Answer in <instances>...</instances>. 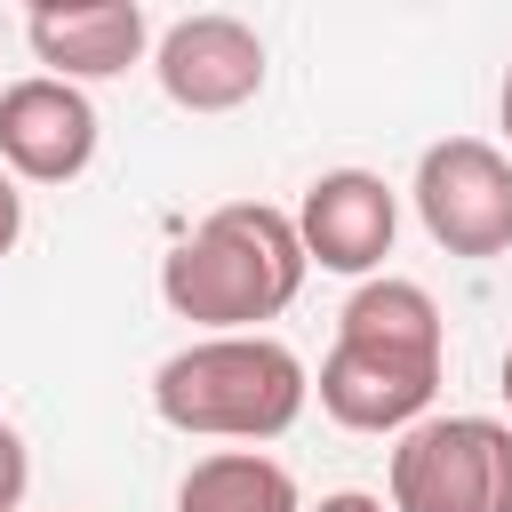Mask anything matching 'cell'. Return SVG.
I'll use <instances>...</instances> for the list:
<instances>
[{
  "label": "cell",
  "mask_w": 512,
  "mask_h": 512,
  "mask_svg": "<svg viewBox=\"0 0 512 512\" xmlns=\"http://www.w3.org/2000/svg\"><path fill=\"white\" fill-rule=\"evenodd\" d=\"M152 72H160L168 104H184V112H240L264 88V40L240 16H184L160 32Z\"/></svg>",
  "instance_id": "obj_7"
},
{
  "label": "cell",
  "mask_w": 512,
  "mask_h": 512,
  "mask_svg": "<svg viewBox=\"0 0 512 512\" xmlns=\"http://www.w3.org/2000/svg\"><path fill=\"white\" fill-rule=\"evenodd\" d=\"M504 400H512V352H504Z\"/></svg>",
  "instance_id": "obj_15"
},
{
  "label": "cell",
  "mask_w": 512,
  "mask_h": 512,
  "mask_svg": "<svg viewBox=\"0 0 512 512\" xmlns=\"http://www.w3.org/2000/svg\"><path fill=\"white\" fill-rule=\"evenodd\" d=\"M320 512H384V504L360 496V488H344V496H320Z\"/></svg>",
  "instance_id": "obj_13"
},
{
  "label": "cell",
  "mask_w": 512,
  "mask_h": 512,
  "mask_svg": "<svg viewBox=\"0 0 512 512\" xmlns=\"http://www.w3.org/2000/svg\"><path fill=\"white\" fill-rule=\"evenodd\" d=\"M24 40L56 80H112L144 56V8L136 0H72V8H32Z\"/></svg>",
  "instance_id": "obj_9"
},
{
  "label": "cell",
  "mask_w": 512,
  "mask_h": 512,
  "mask_svg": "<svg viewBox=\"0 0 512 512\" xmlns=\"http://www.w3.org/2000/svg\"><path fill=\"white\" fill-rule=\"evenodd\" d=\"M440 392V304L416 280H368L344 320L336 352L320 360V408L344 432H408Z\"/></svg>",
  "instance_id": "obj_1"
},
{
  "label": "cell",
  "mask_w": 512,
  "mask_h": 512,
  "mask_svg": "<svg viewBox=\"0 0 512 512\" xmlns=\"http://www.w3.org/2000/svg\"><path fill=\"white\" fill-rule=\"evenodd\" d=\"M16 232H24V200H16V176L0 168V256L16 248Z\"/></svg>",
  "instance_id": "obj_12"
},
{
  "label": "cell",
  "mask_w": 512,
  "mask_h": 512,
  "mask_svg": "<svg viewBox=\"0 0 512 512\" xmlns=\"http://www.w3.org/2000/svg\"><path fill=\"white\" fill-rule=\"evenodd\" d=\"M0 160L24 184H72L96 160V104L56 72L0 88Z\"/></svg>",
  "instance_id": "obj_6"
},
{
  "label": "cell",
  "mask_w": 512,
  "mask_h": 512,
  "mask_svg": "<svg viewBox=\"0 0 512 512\" xmlns=\"http://www.w3.org/2000/svg\"><path fill=\"white\" fill-rule=\"evenodd\" d=\"M176 512H304V504H296L288 464H272L256 448H224V456H200L184 472Z\"/></svg>",
  "instance_id": "obj_10"
},
{
  "label": "cell",
  "mask_w": 512,
  "mask_h": 512,
  "mask_svg": "<svg viewBox=\"0 0 512 512\" xmlns=\"http://www.w3.org/2000/svg\"><path fill=\"white\" fill-rule=\"evenodd\" d=\"M392 512H512V424L424 416L392 448Z\"/></svg>",
  "instance_id": "obj_4"
},
{
  "label": "cell",
  "mask_w": 512,
  "mask_h": 512,
  "mask_svg": "<svg viewBox=\"0 0 512 512\" xmlns=\"http://www.w3.org/2000/svg\"><path fill=\"white\" fill-rule=\"evenodd\" d=\"M24 480H32V456H24L16 424H0V512H16V504H24Z\"/></svg>",
  "instance_id": "obj_11"
},
{
  "label": "cell",
  "mask_w": 512,
  "mask_h": 512,
  "mask_svg": "<svg viewBox=\"0 0 512 512\" xmlns=\"http://www.w3.org/2000/svg\"><path fill=\"white\" fill-rule=\"evenodd\" d=\"M416 216L448 256L512 248V160L480 136H448L416 160Z\"/></svg>",
  "instance_id": "obj_5"
},
{
  "label": "cell",
  "mask_w": 512,
  "mask_h": 512,
  "mask_svg": "<svg viewBox=\"0 0 512 512\" xmlns=\"http://www.w3.org/2000/svg\"><path fill=\"white\" fill-rule=\"evenodd\" d=\"M496 112H504V136H512V72H504V96H496Z\"/></svg>",
  "instance_id": "obj_14"
},
{
  "label": "cell",
  "mask_w": 512,
  "mask_h": 512,
  "mask_svg": "<svg viewBox=\"0 0 512 512\" xmlns=\"http://www.w3.org/2000/svg\"><path fill=\"white\" fill-rule=\"evenodd\" d=\"M392 232H400L392 184L368 168H328L296 208L304 264H320V272H376L392 256Z\"/></svg>",
  "instance_id": "obj_8"
},
{
  "label": "cell",
  "mask_w": 512,
  "mask_h": 512,
  "mask_svg": "<svg viewBox=\"0 0 512 512\" xmlns=\"http://www.w3.org/2000/svg\"><path fill=\"white\" fill-rule=\"evenodd\" d=\"M304 392L312 376L280 336H200L152 376L160 424L200 440H280L304 416Z\"/></svg>",
  "instance_id": "obj_3"
},
{
  "label": "cell",
  "mask_w": 512,
  "mask_h": 512,
  "mask_svg": "<svg viewBox=\"0 0 512 512\" xmlns=\"http://www.w3.org/2000/svg\"><path fill=\"white\" fill-rule=\"evenodd\" d=\"M304 288V240L296 216L264 208V200H232L216 216H200L192 240L168 248L160 264V296L176 320H200L216 336H256V320L288 312Z\"/></svg>",
  "instance_id": "obj_2"
}]
</instances>
